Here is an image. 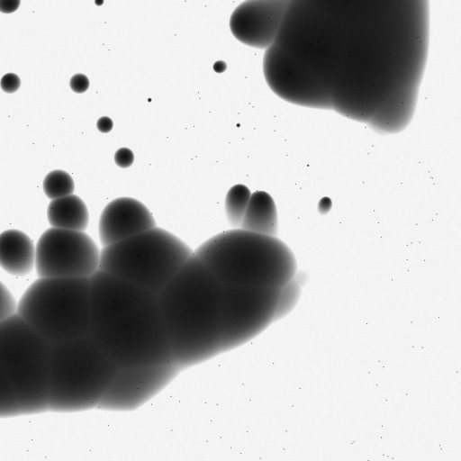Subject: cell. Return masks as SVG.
<instances>
[{
	"mask_svg": "<svg viewBox=\"0 0 461 461\" xmlns=\"http://www.w3.org/2000/svg\"><path fill=\"white\" fill-rule=\"evenodd\" d=\"M17 302L9 289L0 281V323L16 313Z\"/></svg>",
	"mask_w": 461,
	"mask_h": 461,
	"instance_id": "21",
	"label": "cell"
},
{
	"mask_svg": "<svg viewBox=\"0 0 461 461\" xmlns=\"http://www.w3.org/2000/svg\"><path fill=\"white\" fill-rule=\"evenodd\" d=\"M114 161L121 167H129L134 161L133 152L128 148H121L115 152Z\"/></svg>",
	"mask_w": 461,
	"mask_h": 461,
	"instance_id": "23",
	"label": "cell"
},
{
	"mask_svg": "<svg viewBox=\"0 0 461 461\" xmlns=\"http://www.w3.org/2000/svg\"><path fill=\"white\" fill-rule=\"evenodd\" d=\"M250 195V190L241 184L233 185L228 191L225 198V212L231 227L240 228Z\"/></svg>",
	"mask_w": 461,
	"mask_h": 461,
	"instance_id": "17",
	"label": "cell"
},
{
	"mask_svg": "<svg viewBox=\"0 0 461 461\" xmlns=\"http://www.w3.org/2000/svg\"><path fill=\"white\" fill-rule=\"evenodd\" d=\"M240 228L265 235L277 234V212L269 194L264 191L251 194Z\"/></svg>",
	"mask_w": 461,
	"mask_h": 461,
	"instance_id": "15",
	"label": "cell"
},
{
	"mask_svg": "<svg viewBox=\"0 0 461 461\" xmlns=\"http://www.w3.org/2000/svg\"><path fill=\"white\" fill-rule=\"evenodd\" d=\"M193 255L182 240L155 227L103 247L99 269L158 294Z\"/></svg>",
	"mask_w": 461,
	"mask_h": 461,
	"instance_id": "5",
	"label": "cell"
},
{
	"mask_svg": "<svg viewBox=\"0 0 461 461\" xmlns=\"http://www.w3.org/2000/svg\"><path fill=\"white\" fill-rule=\"evenodd\" d=\"M117 369L89 335L53 343L49 411L77 412L96 408Z\"/></svg>",
	"mask_w": 461,
	"mask_h": 461,
	"instance_id": "4",
	"label": "cell"
},
{
	"mask_svg": "<svg viewBox=\"0 0 461 461\" xmlns=\"http://www.w3.org/2000/svg\"><path fill=\"white\" fill-rule=\"evenodd\" d=\"M21 86L20 77L14 73H7L3 76L0 81V86L5 93H14Z\"/></svg>",
	"mask_w": 461,
	"mask_h": 461,
	"instance_id": "22",
	"label": "cell"
},
{
	"mask_svg": "<svg viewBox=\"0 0 461 461\" xmlns=\"http://www.w3.org/2000/svg\"><path fill=\"white\" fill-rule=\"evenodd\" d=\"M21 4V0H0V12L12 14L15 12Z\"/></svg>",
	"mask_w": 461,
	"mask_h": 461,
	"instance_id": "25",
	"label": "cell"
},
{
	"mask_svg": "<svg viewBox=\"0 0 461 461\" xmlns=\"http://www.w3.org/2000/svg\"><path fill=\"white\" fill-rule=\"evenodd\" d=\"M51 348L52 343L17 313L0 323V369L23 415L49 411Z\"/></svg>",
	"mask_w": 461,
	"mask_h": 461,
	"instance_id": "7",
	"label": "cell"
},
{
	"mask_svg": "<svg viewBox=\"0 0 461 461\" xmlns=\"http://www.w3.org/2000/svg\"><path fill=\"white\" fill-rule=\"evenodd\" d=\"M90 338L118 367L173 362L158 294L98 269Z\"/></svg>",
	"mask_w": 461,
	"mask_h": 461,
	"instance_id": "1",
	"label": "cell"
},
{
	"mask_svg": "<svg viewBox=\"0 0 461 461\" xmlns=\"http://www.w3.org/2000/svg\"><path fill=\"white\" fill-rule=\"evenodd\" d=\"M47 216L51 227L85 231L89 215L86 205L76 194L53 199L48 206Z\"/></svg>",
	"mask_w": 461,
	"mask_h": 461,
	"instance_id": "16",
	"label": "cell"
},
{
	"mask_svg": "<svg viewBox=\"0 0 461 461\" xmlns=\"http://www.w3.org/2000/svg\"><path fill=\"white\" fill-rule=\"evenodd\" d=\"M290 0H245L232 12L230 29L241 43L266 50L276 39Z\"/></svg>",
	"mask_w": 461,
	"mask_h": 461,
	"instance_id": "12",
	"label": "cell"
},
{
	"mask_svg": "<svg viewBox=\"0 0 461 461\" xmlns=\"http://www.w3.org/2000/svg\"><path fill=\"white\" fill-rule=\"evenodd\" d=\"M100 265V249L85 231L51 227L35 248L39 277H91Z\"/></svg>",
	"mask_w": 461,
	"mask_h": 461,
	"instance_id": "9",
	"label": "cell"
},
{
	"mask_svg": "<svg viewBox=\"0 0 461 461\" xmlns=\"http://www.w3.org/2000/svg\"><path fill=\"white\" fill-rule=\"evenodd\" d=\"M23 415L17 395L0 369V418H11Z\"/></svg>",
	"mask_w": 461,
	"mask_h": 461,
	"instance_id": "19",
	"label": "cell"
},
{
	"mask_svg": "<svg viewBox=\"0 0 461 461\" xmlns=\"http://www.w3.org/2000/svg\"><path fill=\"white\" fill-rule=\"evenodd\" d=\"M0 267L14 276H24L35 267V247L23 231L7 230L0 233Z\"/></svg>",
	"mask_w": 461,
	"mask_h": 461,
	"instance_id": "14",
	"label": "cell"
},
{
	"mask_svg": "<svg viewBox=\"0 0 461 461\" xmlns=\"http://www.w3.org/2000/svg\"><path fill=\"white\" fill-rule=\"evenodd\" d=\"M69 86L75 93L81 94L88 89L89 80L83 74H76L70 78Z\"/></svg>",
	"mask_w": 461,
	"mask_h": 461,
	"instance_id": "24",
	"label": "cell"
},
{
	"mask_svg": "<svg viewBox=\"0 0 461 461\" xmlns=\"http://www.w3.org/2000/svg\"><path fill=\"white\" fill-rule=\"evenodd\" d=\"M157 227L149 210L131 197H119L103 210L98 225L103 247Z\"/></svg>",
	"mask_w": 461,
	"mask_h": 461,
	"instance_id": "13",
	"label": "cell"
},
{
	"mask_svg": "<svg viewBox=\"0 0 461 461\" xmlns=\"http://www.w3.org/2000/svg\"><path fill=\"white\" fill-rule=\"evenodd\" d=\"M182 371L174 362L118 367L97 409L134 411L165 389Z\"/></svg>",
	"mask_w": 461,
	"mask_h": 461,
	"instance_id": "11",
	"label": "cell"
},
{
	"mask_svg": "<svg viewBox=\"0 0 461 461\" xmlns=\"http://www.w3.org/2000/svg\"><path fill=\"white\" fill-rule=\"evenodd\" d=\"M279 291L280 289L222 285L221 353L246 344L276 321Z\"/></svg>",
	"mask_w": 461,
	"mask_h": 461,
	"instance_id": "8",
	"label": "cell"
},
{
	"mask_svg": "<svg viewBox=\"0 0 461 461\" xmlns=\"http://www.w3.org/2000/svg\"><path fill=\"white\" fill-rule=\"evenodd\" d=\"M45 194L51 200L73 194L75 185L72 176L63 170H53L42 184Z\"/></svg>",
	"mask_w": 461,
	"mask_h": 461,
	"instance_id": "18",
	"label": "cell"
},
{
	"mask_svg": "<svg viewBox=\"0 0 461 461\" xmlns=\"http://www.w3.org/2000/svg\"><path fill=\"white\" fill-rule=\"evenodd\" d=\"M299 286L297 283L293 279L279 291L276 320L281 318L292 308V304L294 303L296 298L299 295Z\"/></svg>",
	"mask_w": 461,
	"mask_h": 461,
	"instance_id": "20",
	"label": "cell"
},
{
	"mask_svg": "<svg viewBox=\"0 0 461 461\" xmlns=\"http://www.w3.org/2000/svg\"><path fill=\"white\" fill-rule=\"evenodd\" d=\"M263 74L280 98L302 106L331 110V98L323 84L284 49L271 44L265 50Z\"/></svg>",
	"mask_w": 461,
	"mask_h": 461,
	"instance_id": "10",
	"label": "cell"
},
{
	"mask_svg": "<svg viewBox=\"0 0 461 461\" xmlns=\"http://www.w3.org/2000/svg\"><path fill=\"white\" fill-rule=\"evenodd\" d=\"M221 290L193 255L158 294L172 360L181 370L221 353Z\"/></svg>",
	"mask_w": 461,
	"mask_h": 461,
	"instance_id": "2",
	"label": "cell"
},
{
	"mask_svg": "<svg viewBox=\"0 0 461 461\" xmlns=\"http://www.w3.org/2000/svg\"><path fill=\"white\" fill-rule=\"evenodd\" d=\"M16 313L52 344L88 336L90 277H39L17 302Z\"/></svg>",
	"mask_w": 461,
	"mask_h": 461,
	"instance_id": "6",
	"label": "cell"
},
{
	"mask_svg": "<svg viewBox=\"0 0 461 461\" xmlns=\"http://www.w3.org/2000/svg\"><path fill=\"white\" fill-rule=\"evenodd\" d=\"M113 121L107 116L101 117L96 122L97 129L104 133L109 132L113 129Z\"/></svg>",
	"mask_w": 461,
	"mask_h": 461,
	"instance_id": "26",
	"label": "cell"
},
{
	"mask_svg": "<svg viewBox=\"0 0 461 461\" xmlns=\"http://www.w3.org/2000/svg\"><path fill=\"white\" fill-rule=\"evenodd\" d=\"M194 255L222 285L281 289L296 272L294 256L281 240L240 228L214 235Z\"/></svg>",
	"mask_w": 461,
	"mask_h": 461,
	"instance_id": "3",
	"label": "cell"
}]
</instances>
